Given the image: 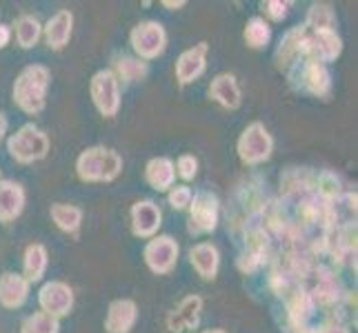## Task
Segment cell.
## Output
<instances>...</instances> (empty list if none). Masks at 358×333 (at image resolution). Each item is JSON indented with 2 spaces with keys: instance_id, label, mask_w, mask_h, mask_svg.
I'll list each match as a JSON object with an SVG mask.
<instances>
[{
  "instance_id": "obj_1",
  "label": "cell",
  "mask_w": 358,
  "mask_h": 333,
  "mask_svg": "<svg viewBox=\"0 0 358 333\" xmlns=\"http://www.w3.org/2000/svg\"><path fill=\"white\" fill-rule=\"evenodd\" d=\"M52 84V69L47 65H27L22 67L20 73L11 87V101L27 116H38L47 107V91Z\"/></svg>"
},
{
  "instance_id": "obj_2",
  "label": "cell",
  "mask_w": 358,
  "mask_h": 333,
  "mask_svg": "<svg viewBox=\"0 0 358 333\" xmlns=\"http://www.w3.org/2000/svg\"><path fill=\"white\" fill-rule=\"evenodd\" d=\"M122 156L114 147L94 145L83 149L76 158V176L83 182H114L122 174Z\"/></svg>"
},
{
  "instance_id": "obj_3",
  "label": "cell",
  "mask_w": 358,
  "mask_h": 333,
  "mask_svg": "<svg viewBox=\"0 0 358 333\" xmlns=\"http://www.w3.org/2000/svg\"><path fill=\"white\" fill-rule=\"evenodd\" d=\"M285 73L294 91L310 94L314 98H323V101L331 96V73L327 65L318 63V60L299 58Z\"/></svg>"
},
{
  "instance_id": "obj_4",
  "label": "cell",
  "mask_w": 358,
  "mask_h": 333,
  "mask_svg": "<svg viewBox=\"0 0 358 333\" xmlns=\"http://www.w3.org/2000/svg\"><path fill=\"white\" fill-rule=\"evenodd\" d=\"M49 149H52V140H49L47 131L41 129L36 122H27L7 138V151L18 165L41 163L49 156Z\"/></svg>"
},
{
  "instance_id": "obj_5",
  "label": "cell",
  "mask_w": 358,
  "mask_h": 333,
  "mask_svg": "<svg viewBox=\"0 0 358 333\" xmlns=\"http://www.w3.org/2000/svg\"><path fill=\"white\" fill-rule=\"evenodd\" d=\"M236 154L245 167H261L274 154V135L261 120H252L238 135Z\"/></svg>"
},
{
  "instance_id": "obj_6",
  "label": "cell",
  "mask_w": 358,
  "mask_h": 333,
  "mask_svg": "<svg viewBox=\"0 0 358 333\" xmlns=\"http://www.w3.org/2000/svg\"><path fill=\"white\" fill-rule=\"evenodd\" d=\"M307 293H310L312 302L323 309H334V306H341L345 300H348L350 291H345L343 280L336 276L334 267L318 262L310 276V282H307Z\"/></svg>"
},
{
  "instance_id": "obj_7",
  "label": "cell",
  "mask_w": 358,
  "mask_h": 333,
  "mask_svg": "<svg viewBox=\"0 0 358 333\" xmlns=\"http://www.w3.org/2000/svg\"><path fill=\"white\" fill-rule=\"evenodd\" d=\"M129 45L134 56L150 63L165 54L167 49V29L158 20H141L136 22L129 31Z\"/></svg>"
},
{
  "instance_id": "obj_8",
  "label": "cell",
  "mask_w": 358,
  "mask_h": 333,
  "mask_svg": "<svg viewBox=\"0 0 358 333\" xmlns=\"http://www.w3.org/2000/svg\"><path fill=\"white\" fill-rule=\"evenodd\" d=\"M220 200L214 191H196L187 207V231L189 236H209L218 229Z\"/></svg>"
},
{
  "instance_id": "obj_9",
  "label": "cell",
  "mask_w": 358,
  "mask_h": 333,
  "mask_svg": "<svg viewBox=\"0 0 358 333\" xmlns=\"http://www.w3.org/2000/svg\"><path fill=\"white\" fill-rule=\"evenodd\" d=\"M180 258V244L169 233H158V236L147 240L143 246V260L154 276H169L176 269Z\"/></svg>"
},
{
  "instance_id": "obj_10",
  "label": "cell",
  "mask_w": 358,
  "mask_h": 333,
  "mask_svg": "<svg viewBox=\"0 0 358 333\" xmlns=\"http://www.w3.org/2000/svg\"><path fill=\"white\" fill-rule=\"evenodd\" d=\"M92 103L103 118L112 120L120 111V82L112 69H98L90 80Z\"/></svg>"
},
{
  "instance_id": "obj_11",
  "label": "cell",
  "mask_w": 358,
  "mask_h": 333,
  "mask_svg": "<svg viewBox=\"0 0 358 333\" xmlns=\"http://www.w3.org/2000/svg\"><path fill=\"white\" fill-rule=\"evenodd\" d=\"M73 304H76V295H73V289L63 280H49L38 289L41 311L58 320L67 318L73 311Z\"/></svg>"
},
{
  "instance_id": "obj_12",
  "label": "cell",
  "mask_w": 358,
  "mask_h": 333,
  "mask_svg": "<svg viewBox=\"0 0 358 333\" xmlns=\"http://www.w3.org/2000/svg\"><path fill=\"white\" fill-rule=\"evenodd\" d=\"M129 227L134 238L150 240L158 236L163 227V209L154 200H136L129 209Z\"/></svg>"
},
{
  "instance_id": "obj_13",
  "label": "cell",
  "mask_w": 358,
  "mask_h": 333,
  "mask_svg": "<svg viewBox=\"0 0 358 333\" xmlns=\"http://www.w3.org/2000/svg\"><path fill=\"white\" fill-rule=\"evenodd\" d=\"M207 56H209V45L205 40L180 52V56L176 58V65H174L178 87H187V84L196 82L203 76L207 71Z\"/></svg>"
},
{
  "instance_id": "obj_14",
  "label": "cell",
  "mask_w": 358,
  "mask_h": 333,
  "mask_svg": "<svg viewBox=\"0 0 358 333\" xmlns=\"http://www.w3.org/2000/svg\"><path fill=\"white\" fill-rule=\"evenodd\" d=\"M205 300L199 293H189L167 313L165 318V327L169 333H185L199 327L201 323V313H203Z\"/></svg>"
},
{
  "instance_id": "obj_15",
  "label": "cell",
  "mask_w": 358,
  "mask_h": 333,
  "mask_svg": "<svg viewBox=\"0 0 358 333\" xmlns=\"http://www.w3.org/2000/svg\"><path fill=\"white\" fill-rule=\"evenodd\" d=\"M138 323V304L131 298H116L105 313V333H131Z\"/></svg>"
},
{
  "instance_id": "obj_16",
  "label": "cell",
  "mask_w": 358,
  "mask_h": 333,
  "mask_svg": "<svg viewBox=\"0 0 358 333\" xmlns=\"http://www.w3.org/2000/svg\"><path fill=\"white\" fill-rule=\"evenodd\" d=\"M207 96L212 98V101L218 107H223L227 111L241 109V105H243V91H241L236 73L223 71V73H218V76H214L212 82H209Z\"/></svg>"
},
{
  "instance_id": "obj_17",
  "label": "cell",
  "mask_w": 358,
  "mask_h": 333,
  "mask_svg": "<svg viewBox=\"0 0 358 333\" xmlns=\"http://www.w3.org/2000/svg\"><path fill=\"white\" fill-rule=\"evenodd\" d=\"M27 205V193L20 182L0 178V225H9L22 216Z\"/></svg>"
},
{
  "instance_id": "obj_18",
  "label": "cell",
  "mask_w": 358,
  "mask_h": 333,
  "mask_svg": "<svg viewBox=\"0 0 358 333\" xmlns=\"http://www.w3.org/2000/svg\"><path fill=\"white\" fill-rule=\"evenodd\" d=\"M73 36V14L69 9H58L56 14L43 24V38L52 52H63Z\"/></svg>"
},
{
  "instance_id": "obj_19",
  "label": "cell",
  "mask_w": 358,
  "mask_h": 333,
  "mask_svg": "<svg viewBox=\"0 0 358 333\" xmlns=\"http://www.w3.org/2000/svg\"><path fill=\"white\" fill-rule=\"evenodd\" d=\"M189 265L205 282H214L220 271V251L214 242H196L189 249Z\"/></svg>"
},
{
  "instance_id": "obj_20",
  "label": "cell",
  "mask_w": 358,
  "mask_h": 333,
  "mask_svg": "<svg viewBox=\"0 0 358 333\" xmlns=\"http://www.w3.org/2000/svg\"><path fill=\"white\" fill-rule=\"evenodd\" d=\"M29 291H31V285L20 274L5 271V274L0 276V306H3V309L16 311L20 306H24V302L29 300Z\"/></svg>"
},
{
  "instance_id": "obj_21",
  "label": "cell",
  "mask_w": 358,
  "mask_h": 333,
  "mask_svg": "<svg viewBox=\"0 0 358 333\" xmlns=\"http://www.w3.org/2000/svg\"><path fill=\"white\" fill-rule=\"evenodd\" d=\"M145 182L158 193H167L176 184L174 160L167 156H156L145 165Z\"/></svg>"
},
{
  "instance_id": "obj_22",
  "label": "cell",
  "mask_w": 358,
  "mask_h": 333,
  "mask_svg": "<svg viewBox=\"0 0 358 333\" xmlns=\"http://www.w3.org/2000/svg\"><path fill=\"white\" fill-rule=\"evenodd\" d=\"M47 267H49V251L47 246L41 242H31L24 246V253H22V278L29 282V285H36L41 282L47 274Z\"/></svg>"
},
{
  "instance_id": "obj_23",
  "label": "cell",
  "mask_w": 358,
  "mask_h": 333,
  "mask_svg": "<svg viewBox=\"0 0 358 333\" xmlns=\"http://www.w3.org/2000/svg\"><path fill=\"white\" fill-rule=\"evenodd\" d=\"M49 218H52L54 225L67 233V236H76L83 227V218L85 212L78 205H69V202H54L49 207Z\"/></svg>"
},
{
  "instance_id": "obj_24",
  "label": "cell",
  "mask_w": 358,
  "mask_h": 333,
  "mask_svg": "<svg viewBox=\"0 0 358 333\" xmlns=\"http://www.w3.org/2000/svg\"><path fill=\"white\" fill-rule=\"evenodd\" d=\"M303 36V24H296V27L287 29L280 36L278 47L274 52V65L278 71H287L296 60H299V43Z\"/></svg>"
},
{
  "instance_id": "obj_25",
  "label": "cell",
  "mask_w": 358,
  "mask_h": 333,
  "mask_svg": "<svg viewBox=\"0 0 358 333\" xmlns=\"http://www.w3.org/2000/svg\"><path fill=\"white\" fill-rule=\"evenodd\" d=\"M109 69L118 78V82H127V84L143 82L150 76V63H143L136 56H116Z\"/></svg>"
},
{
  "instance_id": "obj_26",
  "label": "cell",
  "mask_w": 358,
  "mask_h": 333,
  "mask_svg": "<svg viewBox=\"0 0 358 333\" xmlns=\"http://www.w3.org/2000/svg\"><path fill=\"white\" fill-rule=\"evenodd\" d=\"M11 34L16 36L20 49H34L43 38V22L34 14H20L11 24Z\"/></svg>"
},
{
  "instance_id": "obj_27",
  "label": "cell",
  "mask_w": 358,
  "mask_h": 333,
  "mask_svg": "<svg viewBox=\"0 0 358 333\" xmlns=\"http://www.w3.org/2000/svg\"><path fill=\"white\" fill-rule=\"evenodd\" d=\"M243 40H245L247 49L263 52V49L271 43V24L263 16H252L250 20L245 22Z\"/></svg>"
},
{
  "instance_id": "obj_28",
  "label": "cell",
  "mask_w": 358,
  "mask_h": 333,
  "mask_svg": "<svg viewBox=\"0 0 358 333\" xmlns=\"http://www.w3.org/2000/svg\"><path fill=\"white\" fill-rule=\"evenodd\" d=\"M303 24L307 29H336V11L329 3H312Z\"/></svg>"
},
{
  "instance_id": "obj_29",
  "label": "cell",
  "mask_w": 358,
  "mask_h": 333,
  "mask_svg": "<svg viewBox=\"0 0 358 333\" xmlns=\"http://www.w3.org/2000/svg\"><path fill=\"white\" fill-rule=\"evenodd\" d=\"M20 333H60V320L45 311H34L22 318Z\"/></svg>"
},
{
  "instance_id": "obj_30",
  "label": "cell",
  "mask_w": 358,
  "mask_h": 333,
  "mask_svg": "<svg viewBox=\"0 0 358 333\" xmlns=\"http://www.w3.org/2000/svg\"><path fill=\"white\" fill-rule=\"evenodd\" d=\"M194 198V191L187 184H174L167 191V205L174 209V212H187V207Z\"/></svg>"
},
{
  "instance_id": "obj_31",
  "label": "cell",
  "mask_w": 358,
  "mask_h": 333,
  "mask_svg": "<svg viewBox=\"0 0 358 333\" xmlns=\"http://www.w3.org/2000/svg\"><path fill=\"white\" fill-rule=\"evenodd\" d=\"M174 167H176V176L180 180H185V182H189V180H194L196 176H199V158H196L194 154L178 156Z\"/></svg>"
},
{
  "instance_id": "obj_32",
  "label": "cell",
  "mask_w": 358,
  "mask_h": 333,
  "mask_svg": "<svg viewBox=\"0 0 358 333\" xmlns=\"http://www.w3.org/2000/svg\"><path fill=\"white\" fill-rule=\"evenodd\" d=\"M261 7L265 11V20L267 22H282L289 16L292 3H282V0H265Z\"/></svg>"
},
{
  "instance_id": "obj_33",
  "label": "cell",
  "mask_w": 358,
  "mask_h": 333,
  "mask_svg": "<svg viewBox=\"0 0 358 333\" xmlns=\"http://www.w3.org/2000/svg\"><path fill=\"white\" fill-rule=\"evenodd\" d=\"M316 333H352V331H350V327H345L341 323V318L331 316V318H325L323 323L316 327Z\"/></svg>"
},
{
  "instance_id": "obj_34",
  "label": "cell",
  "mask_w": 358,
  "mask_h": 333,
  "mask_svg": "<svg viewBox=\"0 0 358 333\" xmlns=\"http://www.w3.org/2000/svg\"><path fill=\"white\" fill-rule=\"evenodd\" d=\"M11 24H7V22H0V49H5L9 43H11Z\"/></svg>"
},
{
  "instance_id": "obj_35",
  "label": "cell",
  "mask_w": 358,
  "mask_h": 333,
  "mask_svg": "<svg viewBox=\"0 0 358 333\" xmlns=\"http://www.w3.org/2000/svg\"><path fill=\"white\" fill-rule=\"evenodd\" d=\"M160 5L169 11H178L182 7H187V0H160Z\"/></svg>"
},
{
  "instance_id": "obj_36",
  "label": "cell",
  "mask_w": 358,
  "mask_h": 333,
  "mask_svg": "<svg viewBox=\"0 0 358 333\" xmlns=\"http://www.w3.org/2000/svg\"><path fill=\"white\" fill-rule=\"evenodd\" d=\"M7 129H9V120H7V116L3 114V111H0V140L5 138Z\"/></svg>"
},
{
  "instance_id": "obj_37",
  "label": "cell",
  "mask_w": 358,
  "mask_h": 333,
  "mask_svg": "<svg viewBox=\"0 0 358 333\" xmlns=\"http://www.w3.org/2000/svg\"><path fill=\"white\" fill-rule=\"evenodd\" d=\"M199 333H227L225 329H205V331H199Z\"/></svg>"
},
{
  "instance_id": "obj_38",
  "label": "cell",
  "mask_w": 358,
  "mask_h": 333,
  "mask_svg": "<svg viewBox=\"0 0 358 333\" xmlns=\"http://www.w3.org/2000/svg\"><path fill=\"white\" fill-rule=\"evenodd\" d=\"M0 178H3V171H0Z\"/></svg>"
}]
</instances>
